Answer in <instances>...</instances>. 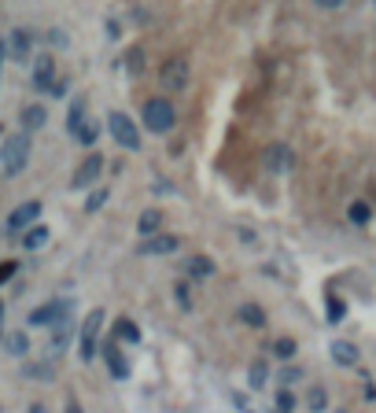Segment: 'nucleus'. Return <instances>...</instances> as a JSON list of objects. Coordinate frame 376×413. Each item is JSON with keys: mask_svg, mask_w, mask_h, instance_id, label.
Returning <instances> with one entry per match:
<instances>
[{"mask_svg": "<svg viewBox=\"0 0 376 413\" xmlns=\"http://www.w3.org/2000/svg\"><path fill=\"white\" fill-rule=\"evenodd\" d=\"M71 343V321L63 318V321H56V333H52V347L56 351H63V347Z\"/></svg>", "mask_w": 376, "mask_h": 413, "instance_id": "b1692460", "label": "nucleus"}, {"mask_svg": "<svg viewBox=\"0 0 376 413\" xmlns=\"http://www.w3.org/2000/svg\"><path fill=\"white\" fill-rule=\"evenodd\" d=\"M4 343H8V351H11V354H19V358L30 351V340H26V333H11V336H4Z\"/></svg>", "mask_w": 376, "mask_h": 413, "instance_id": "a878e982", "label": "nucleus"}, {"mask_svg": "<svg viewBox=\"0 0 376 413\" xmlns=\"http://www.w3.org/2000/svg\"><path fill=\"white\" fill-rule=\"evenodd\" d=\"M4 56H8V41H0V71H4Z\"/></svg>", "mask_w": 376, "mask_h": 413, "instance_id": "4c0bfd02", "label": "nucleus"}, {"mask_svg": "<svg viewBox=\"0 0 376 413\" xmlns=\"http://www.w3.org/2000/svg\"><path fill=\"white\" fill-rule=\"evenodd\" d=\"M30 133H11L4 144H0V174L4 177H19L30 162Z\"/></svg>", "mask_w": 376, "mask_h": 413, "instance_id": "f257e3e1", "label": "nucleus"}, {"mask_svg": "<svg viewBox=\"0 0 376 413\" xmlns=\"http://www.w3.org/2000/svg\"><path fill=\"white\" fill-rule=\"evenodd\" d=\"M0 318H4V303H0Z\"/></svg>", "mask_w": 376, "mask_h": 413, "instance_id": "a19ab883", "label": "nucleus"}, {"mask_svg": "<svg viewBox=\"0 0 376 413\" xmlns=\"http://www.w3.org/2000/svg\"><path fill=\"white\" fill-rule=\"evenodd\" d=\"M30 413H48V409H44L41 402H34V406H30Z\"/></svg>", "mask_w": 376, "mask_h": 413, "instance_id": "ea45409f", "label": "nucleus"}, {"mask_svg": "<svg viewBox=\"0 0 376 413\" xmlns=\"http://www.w3.org/2000/svg\"><path fill=\"white\" fill-rule=\"evenodd\" d=\"M291 409H296V395L284 388L281 395H277V413H291Z\"/></svg>", "mask_w": 376, "mask_h": 413, "instance_id": "7c9ffc66", "label": "nucleus"}, {"mask_svg": "<svg viewBox=\"0 0 376 413\" xmlns=\"http://www.w3.org/2000/svg\"><path fill=\"white\" fill-rule=\"evenodd\" d=\"M114 336L126 340V343H140V328L129 321V318H119V321H114Z\"/></svg>", "mask_w": 376, "mask_h": 413, "instance_id": "412c9836", "label": "nucleus"}, {"mask_svg": "<svg viewBox=\"0 0 376 413\" xmlns=\"http://www.w3.org/2000/svg\"><path fill=\"white\" fill-rule=\"evenodd\" d=\"M291 148L284 144V140H277V144H269L266 148V155H262V167H266V174H277V177H284L288 170H291Z\"/></svg>", "mask_w": 376, "mask_h": 413, "instance_id": "423d86ee", "label": "nucleus"}, {"mask_svg": "<svg viewBox=\"0 0 376 413\" xmlns=\"http://www.w3.org/2000/svg\"><path fill=\"white\" fill-rule=\"evenodd\" d=\"M107 129H111V137L119 140L126 152H137L140 148V129L133 126V119H129L126 111H111L107 114Z\"/></svg>", "mask_w": 376, "mask_h": 413, "instance_id": "7ed1b4c3", "label": "nucleus"}, {"mask_svg": "<svg viewBox=\"0 0 376 413\" xmlns=\"http://www.w3.org/2000/svg\"><path fill=\"white\" fill-rule=\"evenodd\" d=\"M67 310H71V303L52 299V303H44V306H37L34 313H30V325H56V321L67 318Z\"/></svg>", "mask_w": 376, "mask_h": 413, "instance_id": "9b49d317", "label": "nucleus"}, {"mask_svg": "<svg viewBox=\"0 0 376 413\" xmlns=\"http://www.w3.org/2000/svg\"><path fill=\"white\" fill-rule=\"evenodd\" d=\"M296 351H299L296 340H288V336H281V340L273 343V354H277V358H296Z\"/></svg>", "mask_w": 376, "mask_h": 413, "instance_id": "cd10ccee", "label": "nucleus"}, {"mask_svg": "<svg viewBox=\"0 0 376 413\" xmlns=\"http://www.w3.org/2000/svg\"><path fill=\"white\" fill-rule=\"evenodd\" d=\"M266 380H269V366H266L262 358L251 361V369H248V384H251L255 391H262V388H266Z\"/></svg>", "mask_w": 376, "mask_h": 413, "instance_id": "aec40b11", "label": "nucleus"}, {"mask_svg": "<svg viewBox=\"0 0 376 413\" xmlns=\"http://www.w3.org/2000/svg\"><path fill=\"white\" fill-rule=\"evenodd\" d=\"M185 273H188L192 280H207L210 273H214V262H210L207 255H192V258L185 262Z\"/></svg>", "mask_w": 376, "mask_h": 413, "instance_id": "2eb2a0df", "label": "nucleus"}, {"mask_svg": "<svg viewBox=\"0 0 376 413\" xmlns=\"http://www.w3.org/2000/svg\"><path fill=\"white\" fill-rule=\"evenodd\" d=\"M100 325H104V310L96 306L92 313H89V321L81 325V361H92L96 358V351H100Z\"/></svg>", "mask_w": 376, "mask_h": 413, "instance_id": "39448f33", "label": "nucleus"}, {"mask_svg": "<svg viewBox=\"0 0 376 413\" xmlns=\"http://www.w3.org/2000/svg\"><path fill=\"white\" fill-rule=\"evenodd\" d=\"M74 137H78V144H96V137H100V126H96V122H81L78 129H74Z\"/></svg>", "mask_w": 376, "mask_h": 413, "instance_id": "5701e85b", "label": "nucleus"}, {"mask_svg": "<svg viewBox=\"0 0 376 413\" xmlns=\"http://www.w3.org/2000/svg\"><path fill=\"white\" fill-rule=\"evenodd\" d=\"M37 218H41V203H37V200L15 207V210L8 214V233H26L30 225H37Z\"/></svg>", "mask_w": 376, "mask_h": 413, "instance_id": "6e6552de", "label": "nucleus"}, {"mask_svg": "<svg viewBox=\"0 0 376 413\" xmlns=\"http://www.w3.org/2000/svg\"><path fill=\"white\" fill-rule=\"evenodd\" d=\"M140 67H144V52H140V48H129V56H126V71H129V74H140Z\"/></svg>", "mask_w": 376, "mask_h": 413, "instance_id": "c756f323", "label": "nucleus"}, {"mask_svg": "<svg viewBox=\"0 0 376 413\" xmlns=\"http://www.w3.org/2000/svg\"><path fill=\"white\" fill-rule=\"evenodd\" d=\"M174 295H177V303H181V310H188V306H192V295H188V285H177V288H174Z\"/></svg>", "mask_w": 376, "mask_h": 413, "instance_id": "473e14b6", "label": "nucleus"}, {"mask_svg": "<svg viewBox=\"0 0 376 413\" xmlns=\"http://www.w3.org/2000/svg\"><path fill=\"white\" fill-rule=\"evenodd\" d=\"M188 74H192L188 59H185V56H170V59L159 67V85L166 89V92H181V89L188 85Z\"/></svg>", "mask_w": 376, "mask_h": 413, "instance_id": "20e7f679", "label": "nucleus"}, {"mask_svg": "<svg viewBox=\"0 0 376 413\" xmlns=\"http://www.w3.org/2000/svg\"><path fill=\"white\" fill-rule=\"evenodd\" d=\"M347 218H351L354 225H365V222L372 218V207H369L365 200H354V203L347 207Z\"/></svg>", "mask_w": 376, "mask_h": 413, "instance_id": "4be33fe9", "label": "nucleus"}, {"mask_svg": "<svg viewBox=\"0 0 376 413\" xmlns=\"http://www.w3.org/2000/svg\"><path fill=\"white\" fill-rule=\"evenodd\" d=\"M177 247H181V240L174 233H155L148 240H140V255H174Z\"/></svg>", "mask_w": 376, "mask_h": 413, "instance_id": "9d476101", "label": "nucleus"}, {"mask_svg": "<svg viewBox=\"0 0 376 413\" xmlns=\"http://www.w3.org/2000/svg\"><path fill=\"white\" fill-rule=\"evenodd\" d=\"M48 92H52V96H63V92H67V81H56V85L48 89Z\"/></svg>", "mask_w": 376, "mask_h": 413, "instance_id": "e433bc0d", "label": "nucleus"}, {"mask_svg": "<svg viewBox=\"0 0 376 413\" xmlns=\"http://www.w3.org/2000/svg\"><path fill=\"white\" fill-rule=\"evenodd\" d=\"M107 196H111L107 188H96V192L89 196V200H85V210H89V214H96V210H100V207L107 203Z\"/></svg>", "mask_w": 376, "mask_h": 413, "instance_id": "c85d7f7f", "label": "nucleus"}, {"mask_svg": "<svg viewBox=\"0 0 376 413\" xmlns=\"http://www.w3.org/2000/svg\"><path fill=\"white\" fill-rule=\"evenodd\" d=\"M8 52L19 63H30V52H34V37H30V30H15L11 41H8Z\"/></svg>", "mask_w": 376, "mask_h": 413, "instance_id": "ddd939ff", "label": "nucleus"}, {"mask_svg": "<svg viewBox=\"0 0 376 413\" xmlns=\"http://www.w3.org/2000/svg\"><path fill=\"white\" fill-rule=\"evenodd\" d=\"M314 4H317V8H329V11H332V8H343V0H314Z\"/></svg>", "mask_w": 376, "mask_h": 413, "instance_id": "c9c22d12", "label": "nucleus"}, {"mask_svg": "<svg viewBox=\"0 0 376 413\" xmlns=\"http://www.w3.org/2000/svg\"><path fill=\"white\" fill-rule=\"evenodd\" d=\"M30 78H34V89H52L56 85V59L41 52L34 56V67H30Z\"/></svg>", "mask_w": 376, "mask_h": 413, "instance_id": "1a4fd4ad", "label": "nucleus"}, {"mask_svg": "<svg viewBox=\"0 0 376 413\" xmlns=\"http://www.w3.org/2000/svg\"><path fill=\"white\" fill-rule=\"evenodd\" d=\"M48 237H52V233H48V225H30L26 229V237H23V247H26V251H37V247H44L48 244Z\"/></svg>", "mask_w": 376, "mask_h": 413, "instance_id": "a211bd4d", "label": "nucleus"}, {"mask_svg": "<svg viewBox=\"0 0 376 413\" xmlns=\"http://www.w3.org/2000/svg\"><path fill=\"white\" fill-rule=\"evenodd\" d=\"M236 318H240L243 325H251V328H266V310L258 306V303H243V306L236 310Z\"/></svg>", "mask_w": 376, "mask_h": 413, "instance_id": "dca6fc26", "label": "nucleus"}, {"mask_svg": "<svg viewBox=\"0 0 376 413\" xmlns=\"http://www.w3.org/2000/svg\"><path fill=\"white\" fill-rule=\"evenodd\" d=\"M8 277H15V262H4V266H0V285H4Z\"/></svg>", "mask_w": 376, "mask_h": 413, "instance_id": "72a5a7b5", "label": "nucleus"}, {"mask_svg": "<svg viewBox=\"0 0 376 413\" xmlns=\"http://www.w3.org/2000/svg\"><path fill=\"white\" fill-rule=\"evenodd\" d=\"M343 313H347V306L339 299H329V321H343Z\"/></svg>", "mask_w": 376, "mask_h": 413, "instance_id": "2f4dec72", "label": "nucleus"}, {"mask_svg": "<svg viewBox=\"0 0 376 413\" xmlns=\"http://www.w3.org/2000/svg\"><path fill=\"white\" fill-rule=\"evenodd\" d=\"M281 380H284V384H296V380H299V369H284Z\"/></svg>", "mask_w": 376, "mask_h": 413, "instance_id": "f704fd0d", "label": "nucleus"}, {"mask_svg": "<svg viewBox=\"0 0 376 413\" xmlns=\"http://www.w3.org/2000/svg\"><path fill=\"white\" fill-rule=\"evenodd\" d=\"M104 358H107V369H111L114 380H126V376H129V361H126V354L119 351V343H104Z\"/></svg>", "mask_w": 376, "mask_h": 413, "instance_id": "f8f14e48", "label": "nucleus"}, {"mask_svg": "<svg viewBox=\"0 0 376 413\" xmlns=\"http://www.w3.org/2000/svg\"><path fill=\"white\" fill-rule=\"evenodd\" d=\"M306 406L314 409V413H321L325 406H329V395H325V388H310V395H306Z\"/></svg>", "mask_w": 376, "mask_h": 413, "instance_id": "bb28decb", "label": "nucleus"}, {"mask_svg": "<svg viewBox=\"0 0 376 413\" xmlns=\"http://www.w3.org/2000/svg\"><path fill=\"white\" fill-rule=\"evenodd\" d=\"M100 170H104V155L100 152H89L85 159L78 162V170H74V177H71V188H89L96 177H100Z\"/></svg>", "mask_w": 376, "mask_h": 413, "instance_id": "0eeeda50", "label": "nucleus"}, {"mask_svg": "<svg viewBox=\"0 0 376 413\" xmlns=\"http://www.w3.org/2000/svg\"><path fill=\"white\" fill-rule=\"evenodd\" d=\"M63 413H81V406H78V402L71 399V402H67V409H63Z\"/></svg>", "mask_w": 376, "mask_h": 413, "instance_id": "58836bf2", "label": "nucleus"}, {"mask_svg": "<svg viewBox=\"0 0 376 413\" xmlns=\"http://www.w3.org/2000/svg\"><path fill=\"white\" fill-rule=\"evenodd\" d=\"M140 114H144V129H148V133H170L174 122H177V111H174V104L166 100V96L148 100Z\"/></svg>", "mask_w": 376, "mask_h": 413, "instance_id": "f03ea898", "label": "nucleus"}, {"mask_svg": "<svg viewBox=\"0 0 376 413\" xmlns=\"http://www.w3.org/2000/svg\"><path fill=\"white\" fill-rule=\"evenodd\" d=\"M44 122H48V111L41 104H34V107L23 111V133H34V129H41Z\"/></svg>", "mask_w": 376, "mask_h": 413, "instance_id": "f3484780", "label": "nucleus"}, {"mask_svg": "<svg viewBox=\"0 0 376 413\" xmlns=\"http://www.w3.org/2000/svg\"><path fill=\"white\" fill-rule=\"evenodd\" d=\"M81 122H85V100H81V96H78V100L71 104V114H67V129L74 133V129H78Z\"/></svg>", "mask_w": 376, "mask_h": 413, "instance_id": "393cba45", "label": "nucleus"}, {"mask_svg": "<svg viewBox=\"0 0 376 413\" xmlns=\"http://www.w3.org/2000/svg\"><path fill=\"white\" fill-rule=\"evenodd\" d=\"M162 229V210L159 207H148V210H140V218H137V233L148 240V237H155Z\"/></svg>", "mask_w": 376, "mask_h": 413, "instance_id": "4468645a", "label": "nucleus"}, {"mask_svg": "<svg viewBox=\"0 0 376 413\" xmlns=\"http://www.w3.org/2000/svg\"><path fill=\"white\" fill-rule=\"evenodd\" d=\"M332 358L339 361V366H354V361H358V347L347 343V340H336L332 343Z\"/></svg>", "mask_w": 376, "mask_h": 413, "instance_id": "6ab92c4d", "label": "nucleus"}]
</instances>
